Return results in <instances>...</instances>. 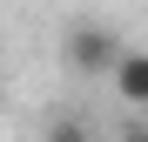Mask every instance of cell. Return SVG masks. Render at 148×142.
<instances>
[{
	"mask_svg": "<svg viewBox=\"0 0 148 142\" xmlns=\"http://www.w3.org/2000/svg\"><path fill=\"white\" fill-rule=\"evenodd\" d=\"M67 68H74V75H114V68H121V54H128V47H121L108 27H94V20H88V27H67Z\"/></svg>",
	"mask_w": 148,
	"mask_h": 142,
	"instance_id": "1",
	"label": "cell"
},
{
	"mask_svg": "<svg viewBox=\"0 0 148 142\" xmlns=\"http://www.w3.org/2000/svg\"><path fill=\"white\" fill-rule=\"evenodd\" d=\"M114 142H148V115H141V122H128V129H121Z\"/></svg>",
	"mask_w": 148,
	"mask_h": 142,
	"instance_id": "4",
	"label": "cell"
},
{
	"mask_svg": "<svg viewBox=\"0 0 148 142\" xmlns=\"http://www.w3.org/2000/svg\"><path fill=\"white\" fill-rule=\"evenodd\" d=\"M114 88H121V102H128V108H141V115H148V54H141V47H128V54H121Z\"/></svg>",
	"mask_w": 148,
	"mask_h": 142,
	"instance_id": "2",
	"label": "cell"
},
{
	"mask_svg": "<svg viewBox=\"0 0 148 142\" xmlns=\"http://www.w3.org/2000/svg\"><path fill=\"white\" fill-rule=\"evenodd\" d=\"M47 142H94V135L74 122V115H54V122H47Z\"/></svg>",
	"mask_w": 148,
	"mask_h": 142,
	"instance_id": "3",
	"label": "cell"
}]
</instances>
